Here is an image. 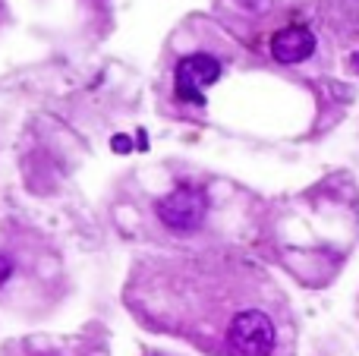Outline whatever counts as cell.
Returning a JSON list of instances; mask_svg holds the SVG:
<instances>
[{"mask_svg": "<svg viewBox=\"0 0 359 356\" xmlns=\"http://www.w3.org/2000/svg\"><path fill=\"white\" fill-rule=\"evenodd\" d=\"M274 344H278V331L262 309H243L227 325V347L237 356H272Z\"/></svg>", "mask_w": 359, "mask_h": 356, "instance_id": "cell-1", "label": "cell"}, {"mask_svg": "<svg viewBox=\"0 0 359 356\" xmlns=\"http://www.w3.org/2000/svg\"><path fill=\"white\" fill-rule=\"evenodd\" d=\"M217 79H221V63L211 54H192L176 63L174 92H176V98L186 104H205L202 89L205 85H215Z\"/></svg>", "mask_w": 359, "mask_h": 356, "instance_id": "cell-2", "label": "cell"}, {"mask_svg": "<svg viewBox=\"0 0 359 356\" xmlns=\"http://www.w3.org/2000/svg\"><path fill=\"white\" fill-rule=\"evenodd\" d=\"M205 208H208V202H205L202 192L190 189V186H180V189H174L170 196H164V199L158 202V218H161L170 230L190 233L202 224Z\"/></svg>", "mask_w": 359, "mask_h": 356, "instance_id": "cell-3", "label": "cell"}, {"mask_svg": "<svg viewBox=\"0 0 359 356\" xmlns=\"http://www.w3.org/2000/svg\"><path fill=\"white\" fill-rule=\"evenodd\" d=\"M272 54L278 63H303L315 54V35L306 26H287L272 38Z\"/></svg>", "mask_w": 359, "mask_h": 356, "instance_id": "cell-4", "label": "cell"}, {"mask_svg": "<svg viewBox=\"0 0 359 356\" xmlns=\"http://www.w3.org/2000/svg\"><path fill=\"white\" fill-rule=\"evenodd\" d=\"M110 149L120 151V155H129V151H133V139L129 136H114L110 139Z\"/></svg>", "mask_w": 359, "mask_h": 356, "instance_id": "cell-5", "label": "cell"}, {"mask_svg": "<svg viewBox=\"0 0 359 356\" xmlns=\"http://www.w3.org/2000/svg\"><path fill=\"white\" fill-rule=\"evenodd\" d=\"M10 274H13V262H10L7 255H0V284L7 281Z\"/></svg>", "mask_w": 359, "mask_h": 356, "instance_id": "cell-6", "label": "cell"}, {"mask_svg": "<svg viewBox=\"0 0 359 356\" xmlns=\"http://www.w3.org/2000/svg\"><path fill=\"white\" fill-rule=\"evenodd\" d=\"M240 3H243V7H252V10L262 7V0H240Z\"/></svg>", "mask_w": 359, "mask_h": 356, "instance_id": "cell-7", "label": "cell"}, {"mask_svg": "<svg viewBox=\"0 0 359 356\" xmlns=\"http://www.w3.org/2000/svg\"><path fill=\"white\" fill-rule=\"evenodd\" d=\"M353 67H356V73H359V54H353Z\"/></svg>", "mask_w": 359, "mask_h": 356, "instance_id": "cell-8", "label": "cell"}]
</instances>
